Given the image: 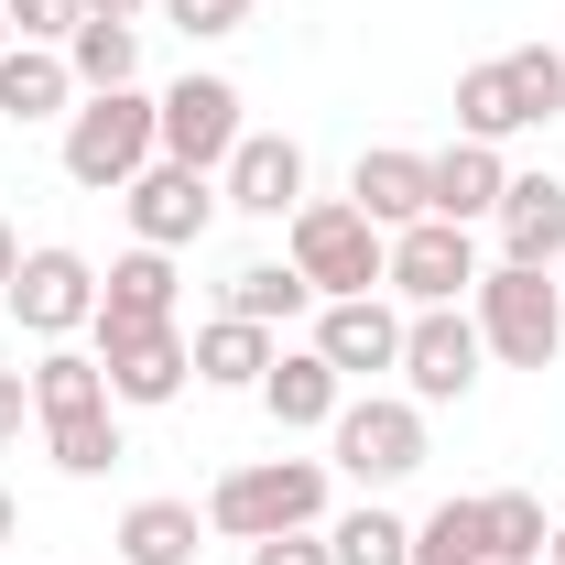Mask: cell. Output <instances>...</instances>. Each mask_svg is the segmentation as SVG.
I'll return each mask as SVG.
<instances>
[{
	"label": "cell",
	"instance_id": "obj_1",
	"mask_svg": "<svg viewBox=\"0 0 565 565\" xmlns=\"http://www.w3.org/2000/svg\"><path fill=\"white\" fill-rule=\"evenodd\" d=\"M282 262L316 282V305L381 294V282H392V228H370L349 196H305V207L282 217Z\"/></svg>",
	"mask_w": 565,
	"mask_h": 565
},
{
	"label": "cell",
	"instance_id": "obj_2",
	"mask_svg": "<svg viewBox=\"0 0 565 565\" xmlns=\"http://www.w3.org/2000/svg\"><path fill=\"white\" fill-rule=\"evenodd\" d=\"M327 522V457H250L207 490V533L262 544V533H316Z\"/></svg>",
	"mask_w": 565,
	"mask_h": 565
},
{
	"label": "cell",
	"instance_id": "obj_3",
	"mask_svg": "<svg viewBox=\"0 0 565 565\" xmlns=\"http://www.w3.org/2000/svg\"><path fill=\"white\" fill-rule=\"evenodd\" d=\"M468 316H479V349H490L500 370H555V349H565V273L490 262L479 294H468Z\"/></svg>",
	"mask_w": 565,
	"mask_h": 565
},
{
	"label": "cell",
	"instance_id": "obj_4",
	"mask_svg": "<svg viewBox=\"0 0 565 565\" xmlns=\"http://www.w3.org/2000/svg\"><path fill=\"white\" fill-rule=\"evenodd\" d=\"M141 163H163V120H152L141 87H98V98H76V109H66V185L120 196Z\"/></svg>",
	"mask_w": 565,
	"mask_h": 565
},
{
	"label": "cell",
	"instance_id": "obj_5",
	"mask_svg": "<svg viewBox=\"0 0 565 565\" xmlns=\"http://www.w3.org/2000/svg\"><path fill=\"white\" fill-rule=\"evenodd\" d=\"M327 457L349 468L359 490H403L424 468V403L414 392H359V403H338V424H327Z\"/></svg>",
	"mask_w": 565,
	"mask_h": 565
},
{
	"label": "cell",
	"instance_id": "obj_6",
	"mask_svg": "<svg viewBox=\"0 0 565 565\" xmlns=\"http://www.w3.org/2000/svg\"><path fill=\"white\" fill-rule=\"evenodd\" d=\"M0 305L22 316V338H87L98 327V262L87 250H66V239H44V250H22V273L0 282Z\"/></svg>",
	"mask_w": 565,
	"mask_h": 565
},
{
	"label": "cell",
	"instance_id": "obj_7",
	"mask_svg": "<svg viewBox=\"0 0 565 565\" xmlns=\"http://www.w3.org/2000/svg\"><path fill=\"white\" fill-rule=\"evenodd\" d=\"M479 370H490V349H479V316L468 305H414L403 316V392H414L424 414L435 403H468Z\"/></svg>",
	"mask_w": 565,
	"mask_h": 565
},
{
	"label": "cell",
	"instance_id": "obj_8",
	"mask_svg": "<svg viewBox=\"0 0 565 565\" xmlns=\"http://www.w3.org/2000/svg\"><path fill=\"white\" fill-rule=\"evenodd\" d=\"M152 120H163V163L217 174V163L239 152V131H250V98H239L228 76H174V87L152 98Z\"/></svg>",
	"mask_w": 565,
	"mask_h": 565
},
{
	"label": "cell",
	"instance_id": "obj_9",
	"mask_svg": "<svg viewBox=\"0 0 565 565\" xmlns=\"http://www.w3.org/2000/svg\"><path fill=\"white\" fill-rule=\"evenodd\" d=\"M479 228H457V217H414V228H392V282L381 294H403V305H468L479 294Z\"/></svg>",
	"mask_w": 565,
	"mask_h": 565
},
{
	"label": "cell",
	"instance_id": "obj_10",
	"mask_svg": "<svg viewBox=\"0 0 565 565\" xmlns=\"http://www.w3.org/2000/svg\"><path fill=\"white\" fill-rule=\"evenodd\" d=\"M87 349H98V370H109V403H131V414L185 403V381H196L185 327H109V338H87Z\"/></svg>",
	"mask_w": 565,
	"mask_h": 565
},
{
	"label": "cell",
	"instance_id": "obj_11",
	"mask_svg": "<svg viewBox=\"0 0 565 565\" xmlns=\"http://www.w3.org/2000/svg\"><path fill=\"white\" fill-rule=\"evenodd\" d=\"M120 207H131L141 250H196L207 217H217V174H196V163H141L131 185H120Z\"/></svg>",
	"mask_w": 565,
	"mask_h": 565
},
{
	"label": "cell",
	"instance_id": "obj_12",
	"mask_svg": "<svg viewBox=\"0 0 565 565\" xmlns=\"http://www.w3.org/2000/svg\"><path fill=\"white\" fill-rule=\"evenodd\" d=\"M305 349L327 359L338 381H381V370H403V305L392 294H338V305H316Z\"/></svg>",
	"mask_w": 565,
	"mask_h": 565
},
{
	"label": "cell",
	"instance_id": "obj_13",
	"mask_svg": "<svg viewBox=\"0 0 565 565\" xmlns=\"http://www.w3.org/2000/svg\"><path fill=\"white\" fill-rule=\"evenodd\" d=\"M185 316V250H120L109 273H98V327L87 338H109V327H174Z\"/></svg>",
	"mask_w": 565,
	"mask_h": 565
},
{
	"label": "cell",
	"instance_id": "obj_14",
	"mask_svg": "<svg viewBox=\"0 0 565 565\" xmlns=\"http://www.w3.org/2000/svg\"><path fill=\"white\" fill-rule=\"evenodd\" d=\"M217 207L294 217V207H305V141H294V131H239V152L217 163Z\"/></svg>",
	"mask_w": 565,
	"mask_h": 565
},
{
	"label": "cell",
	"instance_id": "obj_15",
	"mask_svg": "<svg viewBox=\"0 0 565 565\" xmlns=\"http://www.w3.org/2000/svg\"><path fill=\"white\" fill-rule=\"evenodd\" d=\"M490 228H500V262H522V273H565V174H511Z\"/></svg>",
	"mask_w": 565,
	"mask_h": 565
},
{
	"label": "cell",
	"instance_id": "obj_16",
	"mask_svg": "<svg viewBox=\"0 0 565 565\" xmlns=\"http://www.w3.org/2000/svg\"><path fill=\"white\" fill-rule=\"evenodd\" d=\"M250 403H262L282 435H327L338 403H349V381H338L316 349H273V370H262V392H250Z\"/></svg>",
	"mask_w": 565,
	"mask_h": 565
},
{
	"label": "cell",
	"instance_id": "obj_17",
	"mask_svg": "<svg viewBox=\"0 0 565 565\" xmlns=\"http://www.w3.org/2000/svg\"><path fill=\"white\" fill-rule=\"evenodd\" d=\"M349 207L370 217V228H414V217H435V185H424V152H403V141L359 152V163H349Z\"/></svg>",
	"mask_w": 565,
	"mask_h": 565
},
{
	"label": "cell",
	"instance_id": "obj_18",
	"mask_svg": "<svg viewBox=\"0 0 565 565\" xmlns=\"http://www.w3.org/2000/svg\"><path fill=\"white\" fill-rule=\"evenodd\" d=\"M76 98H87V87H76L66 44H0V120L33 131V120H66Z\"/></svg>",
	"mask_w": 565,
	"mask_h": 565
},
{
	"label": "cell",
	"instance_id": "obj_19",
	"mask_svg": "<svg viewBox=\"0 0 565 565\" xmlns=\"http://www.w3.org/2000/svg\"><path fill=\"white\" fill-rule=\"evenodd\" d=\"M424 185H435V217L479 228V217H500L511 163H500V141H446V152H424Z\"/></svg>",
	"mask_w": 565,
	"mask_h": 565
},
{
	"label": "cell",
	"instance_id": "obj_20",
	"mask_svg": "<svg viewBox=\"0 0 565 565\" xmlns=\"http://www.w3.org/2000/svg\"><path fill=\"white\" fill-rule=\"evenodd\" d=\"M207 555V511L196 500H131L120 511V565H196Z\"/></svg>",
	"mask_w": 565,
	"mask_h": 565
},
{
	"label": "cell",
	"instance_id": "obj_21",
	"mask_svg": "<svg viewBox=\"0 0 565 565\" xmlns=\"http://www.w3.org/2000/svg\"><path fill=\"white\" fill-rule=\"evenodd\" d=\"M185 349H196V381H207V392H262V370H273L282 338H273V327H250V316H207Z\"/></svg>",
	"mask_w": 565,
	"mask_h": 565
},
{
	"label": "cell",
	"instance_id": "obj_22",
	"mask_svg": "<svg viewBox=\"0 0 565 565\" xmlns=\"http://www.w3.org/2000/svg\"><path fill=\"white\" fill-rule=\"evenodd\" d=\"M511 131H533V109H522L511 55H490V66L457 76V141H511Z\"/></svg>",
	"mask_w": 565,
	"mask_h": 565
},
{
	"label": "cell",
	"instance_id": "obj_23",
	"mask_svg": "<svg viewBox=\"0 0 565 565\" xmlns=\"http://www.w3.org/2000/svg\"><path fill=\"white\" fill-rule=\"evenodd\" d=\"M316 305V282L294 273V262H239V273L217 282V316H250V327H294Z\"/></svg>",
	"mask_w": 565,
	"mask_h": 565
},
{
	"label": "cell",
	"instance_id": "obj_24",
	"mask_svg": "<svg viewBox=\"0 0 565 565\" xmlns=\"http://www.w3.org/2000/svg\"><path fill=\"white\" fill-rule=\"evenodd\" d=\"M22 381H33V424H55V414H98V403H109V370H98V349H66V338L33 359Z\"/></svg>",
	"mask_w": 565,
	"mask_h": 565
},
{
	"label": "cell",
	"instance_id": "obj_25",
	"mask_svg": "<svg viewBox=\"0 0 565 565\" xmlns=\"http://www.w3.org/2000/svg\"><path fill=\"white\" fill-rule=\"evenodd\" d=\"M66 66H76L87 98H98V87H131L141 76V22H98V11H87V22L66 33Z\"/></svg>",
	"mask_w": 565,
	"mask_h": 565
},
{
	"label": "cell",
	"instance_id": "obj_26",
	"mask_svg": "<svg viewBox=\"0 0 565 565\" xmlns=\"http://www.w3.org/2000/svg\"><path fill=\"white\" fill-rule=\"evenodd\" d=\"M414 565H490V500H435L414 522Z\"/></svg>",
	"mask_w": 565,
	"mask_h": 565
},
{
	"label": "cell",
	"instance_id": "obj_27",
	"mask_svg": "<svg viewBox=\"0 0 565 565\" xmlns=\"http://www.w3.org/2000/svg\"><path fill=\"white\" fill-rule=\"evenodd\" d=\"M44 457H55L66 479H109V468H120V403H98V414H55V424H44Z\"/></svg>",
	"mask_w": 565,
	"mask_h": 565
},
{
	"label": "cell",
	"instance_id": "obj_28",
	"mask_svg": "<svg viewBox=\"0 0 565 565\" xmlns=\"http://www.w3.org/2000/svg\"><path fill=\"white\" fill-rule=\"evenodd\" d=\"M327 555H338V565H414V522L381 511V500H359V511L327 522Z\"/></svg>",
	"mask_w": 565,
	"mask_h": 565
},
{
	"label": "cell",
	"instance_id": "obj_29",
	"mask_svg": "<svg viewBox=\"0 0 565 565\" xmlns=\"http://www.w3.org/2000/svg\"><path fill=\"white\" fill-rule=\"evenodd\" d=\"M479 500H490V565H544V544H555L544 500L533 490H479Z\"/></svg>",
	"mask_w": 565,
	"mask_h": 565
},
{
	"label": "cell",
	"instance_id": "obj_30",
	"mask_svg": "<svg viewBox=\"0 0 565 565\" xmlns=\"http://www.w3.org/2000/svg\"><path fill=\"white\" fill-rule=\"evenodd\" d=\"M511 76H522L533 131H544V120H565V55H555V44H511Z\"/></svg>",
	"mask_w": 565,
	"mask_h": 565
},
{
	"label": "cell",
	"instance_id": "obj_31",
	"mask_svg": "<svg viewBox=\"0 0 565 565\" xmlns=\"http://www.w3.org/2000/svg\"><path fill=\"white\" fill-rule=\"evenodd\" d=\"M0 11H11V44H66L87 22V0H0Z\"/></svg>",
	"mask_w": 565,
	"mask_h": 565
},
{
	"label": "cell",
	"instance_id": "obj_32",
	"mask_svg": "<svg viewBox=\"0 0 565 565\" xmlns=\"http://www.w3.org/2000/svg\"><path fill=\"white\" fill-rule=\"evenodd\" d=\"M152 11H163L185 44H217V33H239V11H250V0H152Z\"/></svg>",
	"mask_w": 565,
	"mask_h": 565
},
{
	"label": "cell",
	"instance_id": "obj_33",
	"mask_svg": "<svg viewBox=\"0 0 565 565\" xmlns=\"http://www.w3.org/2000/svg\"><path fill=\"white\" fill-rule=\"evenodd\" d=\"M250 565H338L327 555V533H262V544H239Z\"/></svg>",
	"mask_w": 565,
	"mask_h": 565
},
{
	"label": "cell",
	"instance_id": "obj_34",
	"mask_svg": "<svg viewBox=\"0 0 565 565\" xmlns=\"http://www.w3.org/2000/svg\"><path fill=\"white\" fill-rule=\"evenodd\" d=\"M22 424H33V381H22V370H0V446H11Z\"/></svg>",
	"mask_w": 565,
	"mask_h": 565
},
{
	"label": "cell",
	"instance_id": "obj_35",
	"mask_svg": "<svg viewBox=\"0 0 565 565\" xmlns=\"http://www.w3.org/2000/svg\"><path fill=\"white\" fill-rule=\"evenodd\" d=\"M87 11H98V22H141L152 0H87Z\"/></svg>",
	"mask_w": 565,
	"mask_h": 565
},
{
	"label": "cell",
	"instance_id": "obj_36",
	"mask_svg": "<svg viewBox=\"0 0 565 565\" xmlns=\"http://www.w3.org/2000/svg\"><path fill=\"white\" fill-rule=\"evenodd\" d=\"M22 273V239H11V217H0V282Z\"/></svg>",
	"mask_w": 565,
	"mask_h": 565
},
{
	"label": "cell",
	"instance_id": "obj_37",
	"mask_svg": "<svg viewBox=\"0 0 565 565\" xmlns=\"http://www.w3.org/2000/svg\"><path fill=\"white\" fill-rule=\"evenodd\" d=\"M544 565H565V522H555V544H544Z\"/></svg>",
	"mask_w": 565,
	"mask_h": 565
},
{
	"label": "cell",
	"instance_id": "obj_38",
	"mask_svg": "<svg viewBox=\"0 0 565 565\" xmlns=\"http://www.w3.org/2000/svg\"><path fill=\"white\" fill-rule=\"evenodd\" d=\"M0 544H11V490H0Z\"/></svg>",
	"mask_w": 565,
	"mask_h": 565
},
{
	"label": "cell",
	"instance_id": "obj_39",
	"mask_svg": "<svg viewBox=\"0 0 565 565\" xmlns=\"http://www.w3.org/2000/svg\"><path fill=\"white\" fill-rule=\"evenodd\" d=\"M0 44H11V11H0Z\"/></svg>",
	"mask_w": 565,
	"mask_h": 565
},
{
	"label": "cell",
	"instance_id": "obj_40",
	"mask_svg": "<svg viewBox=\"0 0 565 565\" xmlns=\"http://www.w3.org/2000/svg\"><path fill=\"white\" fill-rule=\"evenodd\" d=\"M555 55H565V33H555Z\"/></svg>",
	"mask_w": 565,
	"mask_h": 565
}]
</instances>
